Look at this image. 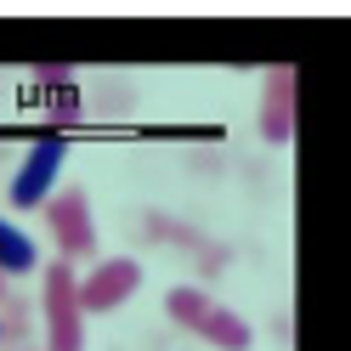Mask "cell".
Wrapping results in <instances>:
<instances>
[{"instance_id":"6","label":"cell","mask_w":351,"mask_h":351,"mask_svg":"<svg viewBox=\"0 0 351 351\" xmlns=\"http://www.w3.org/2000/svg\"><path fill=\"white\" fill-rule=\"evenodd\" d=\"M193 335L210 340L215 351H250V328H244V317H238V312H227V306H210L204 323L193 328Z\"/></svg>"},{"instance_id":"7","label":"cell","mask_w":351,"mask_h":351,"mask_svg":"<svg viewBox=\"0 0 351 351\" xmlns=\"http://www.w3.org/2000/svg\"><path fill=\"white\" fill-rule=\"evenodd\" d=\"M23 272H34V244L0 215V278H23Z\"/></svg>"},{"instance_id":"5","label":"cell","mask_w":351,"mask_h":351,"mask_svg":"<svg viewBox=\"0 0 351 351\" xmlns=\"http://www.w3.org/2000/svg\"><path fill=\"white\" fill-rule=\"evenodd\" d=\"M267 142H289L295 136V69H272L267 74Z\"/></svg>"},{"instance_id":"4","label":"cell","mask_w":351,"mask_h":351,"mask_svg":"<svg viewBox=\"0 0 351 351\" xmlns=\"http://www.w3.org/2000/svg\"><path fill=\"white\" fill-rule=\"evenodd\" d=\"M51 215V232H57V244H62V261L69 255H91L97 250V227H91V199L85 193H57V199L46 204Z\"/></svg>"},{"instance_id":"3","label":"cell","mask_w":351,"mask_h":351,"mask_svg":"<svg viewBox=\"0 0 351 351\" xmlns=\"http://www.w3.org/2000/svg\"><path fill=\"white\" fill-rule=\"evenodd\" d=\"M62 153H69V142L57 136H40L34 147H29V159L17 165V176H12V204L17 210H34V204H46V193H51V182H57V170H62Z\"/></svg>"},{"instance_id":"2","label":"cell","mask_w":351,"mask_h":351,"mask_svg":"<svg viewBox=\"0 0 351 351\" xmlns=\"http://www.w3.org/2000/svg\"><path fill=\"white\" fill-rule=\"evenodd\" d=\"M142 283V267L130 255H114V261H97L91 278H80V312H114V306H125L130 295H136Z\"/></svg>"},{"instance_id":"1","label":"cell","mask_w":351,"mask_h":351,"mask_svg":"<svg viewBox=\"0 0 351 351\" xmlns=\"http://www.w3.org/2000/svg\"><path fill=\"white\" fill-rule=\"evenodd\" d=\"M80 278L69 261L46 267V351H85V312H80Z\"/></svg>"},{"instance_id":"8","label":"cell","mask_w":351,"mask_h":351,"mask_svg":"<svg viewBox=\"0 0 351 351\" xmlns=\"http://www.w3.org/2000/svg\"><path fill=\"white\" fill-rule=\"evenodd\" d=\"M165 306H170V317L182 323V328H199V323H204V312H210L215 300H210V295H199V289H170V300H165Z\"/></svg>"}]
</instances>
